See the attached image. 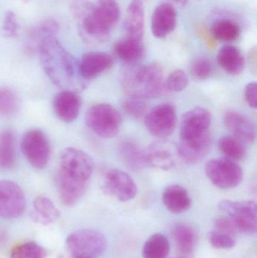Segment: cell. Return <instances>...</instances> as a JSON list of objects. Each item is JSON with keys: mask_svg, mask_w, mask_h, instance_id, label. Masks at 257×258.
<instances>
[{"mask_svg": "<svg viewBox=\"0 0 257 258\" xmlns=\"http://www.w3.org/2000/svg\"><path fill=\"white\" fill-rule=\"evenodd\" d=\"M177 25V12L170 3H161L154 10L151 20L152 35L163 39L174 31Z\"/></svg>", "mask_w": 257, "mask_h": 258, "instance_id": "obj_19", "label": "cell"}, {"mask_svg": "<svg viewBox=\"0 0 257 258\" xmlns=\"http://www.w3.org/2000/svg\"><path fill=\"white\" fill-rule=\"evenodd\" d=\"M211 148L209 132L190 139L181 140L178 147V156L188 164L195 165L202 162Z\"/></svg>", "mask_w": 257, "mask_h": 258, "instance_id": "obj_14", "label": "cell"}, {"mask_svg": "<svg viewBox=\"0 0 257 258\" xmlns=\"http://www.w3.org/2000/svg\"><path fill=\"white\" fill-rule=\"evenodd\" d=\"M59 198L65 206L72 207L85 194L88 182L77 180L58 170L55 177Z\"/></svg>", "mask_w": 257, "mask_h": 258, "instance_id": "obj_15", "label": "cell"}, {"mask_svg": "<svg viewBox=\"0 0 257 258\" xmlns=\"http://www.w3.org/2000/svg\"><path fill=\"white\" fill-rule=\"evenodd\" d=\"M65 245L71 258H99L107 249V240L97 230L81 229L71 233Z\"/></svg>", "mask_w": 257, "mask_h": 258, "instance_id": "obj_3", "label": "cell"}, {"mask_svg": "<svg viewBox=\"0 0 257 258\" xmlns=\"http://www.w3.org/2000/svg\"><path fill=\"white\" fill-rule=\"evenodd\" d=\"M81 107V97L78 92L62 90L53 100V109L58 119L72 122L78 117Z\"/></svg>", "mask_w": 257, "mask_h": 258, "instance_id": "obj_18", "label": "cell"}, {"mask_svg": "<svg viewBox=\"0 0 257 258\" xmlns=\"http://www.w3.org/2000/svg\"><path fill=\"white\" fill-rule=\"evenodd\" d=\"M170 258H193V256L183 255V254H178V255L175 256V257H170Z\"/></svg>", "mask_w": 257, "mask_h": 258, "instance_id": "obj_44", "label": "cell"}, {"mask_svg": "<svg viewBox=\"0 0 257 258\" xmlns=\"http://www.w3.org/2000/svg\"><path fill=\"white\" fill-rule=\"evenodd\" d=\"M145 125L149 133L161 139L170 136L177 125V113L175 107L162 104L152 109L145 116Z\"/></svg>", "mask_w": 257, "mask_h": 258, "instance_id": "obj_10", "label": "cell"}, {"mask_svg": "<svg viewBox=\"0 0 257 258\" xmlns=\"http://www.w3.org/2000/svg\"><path fill=\"white\" fill-rule=\"evenodd\" d=\"M218 207L232 220L238 233H256L257 206L255 202L223 200Z\"/></svg>", "mask_w": 257, "mask_h": 258, "instance_id": "obj_5", "label": "cell"}, {"mask_svg": "<svg viewBox=\"0 0 257 258\" xmlns=\"http://www.w3.org/2000/svg\"><path fill=\"white\" fill-rule=\"evenodd\" d=\"M144 7L140 0H134L127 9L125 29L128 37L141 40L144 31Z\"/></svg>", "mask_w": 257, "mask_h": 258, "instance_id": "obj_21", "label": "cell"}, {"mask_svg": "<svg viewBox=\"0 0 257 258\" xmlns=\"http://www.w3.org/2000/svg\"><path fill=\"white\" fill-rule=\"evenodd\" d=\"M59 170L77 180L88 182L93 173L94 162L82 150L68 147L60 153Z\"/></svg>", "mask_w": 257, "mask_h": 258, "instance_id": "obj_9", "label": "cell"}, {"mask_svg": "<svg viewBox=\"0 0 257 258\" xmlns=\"http://www.w3.org/2000/svg\"><path fill=\"white\" fill-rule=\"evenodd\" d=\"M113 65V59L108 53L102 51H90L83 54L78 62L79 73L83 80H93Z\"/></svg>", "mask_w": 257, "mask_h": 258, "instance_id": "obj_17", "label": "cell"}, {"mask_svg": "<svg viewBox=\"0 0 257 258\" xmlns=\"http://www.w3.org/2000/svg\"><path fill=\"white\" fill-rule=\"evenodd\" d=\"M124 111L133 119H141L147 114L148 106L143 98L130 97L122 104Z\"/></svg>", "mask_w": 257, "mask_h": 258, "instance_id": "obj_36", "label": "cell"}, {"mask_svg": "<svg viewBox=\"0 0 257 258\" xmlns=\"http://www.w3.org/2000/svg\"><path fill=\"white\" fill-rule=\"evenodd\" d=\"M208 178L220 189H231L240 184L243 178L241 167L234 160L220 158L208 161L205 165Z\"/></svg>", "mask_w": 257, "mask_h": 258, "instance_id": "obj_7", "label": "cell"}, {"mask_svg": "<svg viewBox=\"0 0 257 258\" xmlns=\"http://www.w3.org/2000/svg\"><path fill=\"white\" fill-rule=\"evenodd\" d=\"M21 150L29 163L36 169H43L51 157L48 137L42 131L33 129L23 135Z\"/></svg>", "mask_w": 257, "mask_h": 258, "instance_id": "obj_6", "label": "cell"}, {"mask_svg": "<svg viewBox=\"0 0 257 258\" xmlns=\"http://www.w3.org/2000/svg\"><path fill=\"white\" fill-rule=\"evenodd\" d=\"M119 153L124 163L134 171L142 169L147 165L145 150H141L134 141L122 142L119 146Z\"/></svg>", "mask_w": 257, "mask_h": 258, "instance_id": "obj_28", "label": "cell"}, {"mask_svg": "<svg viewBox=\"0 0 257 258\" xmlns=\"http://www.w3.org/2000/svg\"><path fill=\"white\" fill-rule=\"evenodd\" d=\"M162 200L164 206L172 213H184L191 207L192 200L189 192L180 185L167 186L163 192Z\"/></svg>", "mask_w": 257, "mask_h": 258, "instance_id": "obj_22", "label": "cell"}, {"mask_svg": "<svg viewBox=\"0 0 257 258\" xmlns=\"http://www.w3.org/2000/svg\"><path fill=\"white\" fill-rule=\"evenodd\" d=\"M26 207L27 200L21 186L12 180H0V218L17 219L22 216Z\"/></svg>", "mask_w": 257, "mask_h": 258, "instance_id": "obj_8", "label": "cell"}, {"mask_svg": "<svg viewBox=\"0 0 257 258\" xmlns=\"http://www.w3.org/2000/svg\"><path fill=\"white\" fill-rule=\"evenodd\" d=\"M169 1L172 2V3L177 5V6H184L188 3L190 0H169Z\"/></svg>", "mask_w": 257, "mask_h": 258, "instance_id": "obj_43", "label": "cell"}, {"mask_svg": "<svg viewBox=\"0 0 257 258\" xmlns=\"http://www.w3.org/2000/svg\"><path fill=\"white\" fill-rule=\"evenodd\" d=\"M18 99L9 88H0V116L9 117L18 112Z\"/></svg>", "mask_w": 257, "mask_h": 258, "instance_id": "obj_35", "label": "cell"}, {"mask_svg": "<svg viewBox=\"0 0 257 258\" xmlns=\"http://www.w3.org/2000/svg\"><path fill=\"white\" fill-rule=\"evenodd\" d=\"M208 239L213 247L218 249H230L235 245L234 236L214 230L208 233Z\"/></svg>", "mask_w": 257, "mask_h": 258, "instance_id": "obj_37", "label": "cell"}, {"mask_svg": "<svg viewBox=\"0 0 257 258\" xmlns=\"http://www.w3.org/2000/svg\"><path fill=\"white\" fill-rule=\"evenodd\" d=\"M211 33L217 40L222 42H233L239 37L241 29L233 21L220 20L213 24Z\"/></svg>", "mask_w": 257, "mask_h": 258, "instance_id": "obj_32", "label": "cell"}, {"mask_svg": "<svg viewBox=\"0 0 257 258\" xmlns=\"http://www.w3.org/2000/svg\"><path fill=\"white\" fill-rule=\"evenodd\" d=\"M37 51L42 69L54 86L74 92L84 87L85 80L80 75L78 62L56 36L45 39Z\"/></svg>", "mask_w": 257, "mask_h": 258, "instance_id": "obj_1", "label": "cell"}, {"mask_svg": "<svg viewBox=\"0 0 257 258\" xmlns=\"http://www.w3.org/2000/svg\"><path fill=\"white\" fill-rule=\"evenodd\" d=\"M103 191L107 195L125 203L136 197L137 186L128 173L122 170L113 169L107 173Z\"/></svg>", "mask_w": 257, "mask_h": 258, "instance_id": "obj_11", "label": "cell"}, {"mask_svg": "<svg viewBox=\"0 0 257 258\" xmlns=\"http://www.w3.org/2000/svg\"><path fill=\"white\" fill-rule=\"evenodd\" d=\"M225 125L233 137L243 144H251L256 138V128L252 121L244 115L235 111L228 112L224 117Z\"/></svg>", "mask_w": 257, "mask_h": 258, "instance_id": "obj_20", "label": "cell"}, {"mask_svg": "<svg viewBox=\"0 0 257 258\" xmlns=\"http://www.w3.org/2000/svg\"><path fill=\"white\" fill-rule=\"evenodd\" d=\"M170 242L164 235L155 233L145 242L142 251L143 258H167Z\"/></svg>", "mask_w": 257, "mask_h": 258, "instance_id": "obj_29", "label": "cell"}, {"mask_svg": "<svg viewBox=\"0 0 257 258\" xmlns=\"http://www.w3.org/2000/svg\"><path fill=\"white\" fill-rule=\"evenodd\" d=\"M244 97L248 105L252 108L257 107V84L256 83H250L246 86L244 90Z\"/></svg>", "mask_w": 257, "mask_h": 258, "instance_id": "obj_42", "label": "cell"}, {"mask_svg": "<svg viewBox=\"0 0 257 258\" xmlns=\"http://www.w3.org/2000/svg\"><path fill=\"white\" fill-rule=\"evenodd\" d=\"M189 79L184 71L177 70L169 75L166 80V87L172 92H181L188 86Z\"/></svg>", "mask_w": 257, "mask_h": 258, "instance_id": "obj_38", "label": "cell"}, {"mask_svg": "<svg viewBox=\"0 0 257 258\" xmlns=\"http://www.w3.org/2000/svg\"><path fill=\"white\" fill-rule=\"evenodd\" d=\"M18 28L19 24L15 12L12 10L6 11L2 26L3 36L7 38L15 37L18 35Z\"/></svg>", "mask_w": 257, "mask_h": 258, "instance_id": "obj_39", "label": "cell"}, {"mask_svg": "<svg viewBox=\"0 0 257 258\" xmlns=\"http://www.w3.org/2000/svg\"><path fill=\"white\" fill-rule=\"evenodd\" d=\"M85 123L89 129L98 136L112 138L119 133L122 116L110 104H96L88 110Z\"/></svg>", "mask_w": 257, "mask_h": 258, "instance_id": "obj_4", "label": "cell"}, {"mask_svg": "<svg viewBox=\"0 0 257 258\" xmlns=\"http://www.w3.org/2000/svg\"><path fill=\"white\" fill-rule=\"evenodd\" d=\"M60 30L58 22L54 18H47L30 29L27 34L26 47L30 51H38L40 44L48 37L56 36Z\"/></svg>", "mask_w": 257, "mask_h": 258, "instance_id": "obj_23", "label": "cell"}, {"mask_svg": "<svg viewBox=\"0 0 257 258\" xmlns=\"http://www.w3.org/2000/svg\"><path fill=\"white\" fill-rule=\"evenodd\" d=\"M219 65L231 75H239L245 67V59L238 48L232 45H225L217 54Z\"/></svg>", "mask_w": 257, "mask_h": 258, "instance_id": "obj_25", "label": "cell"}, {"mask_svg": "<svg viewBox=\"0 0 257 258\" xmlns=\"http://www.w3.org/2000/svg\"><path fill=\"white\" fill-rule=\"evenodd\" d=\"M114 51L122 61L128 63L139 61L143 58L145 54L144 47L141 40L128 36L115 44Z\"/></svg>", "mask_w": 257, "mask_h": 258, "instance_id": "obj_27", "label": "cell"}, {"mask_svg": "<svg viewBox=\"0 0 257 258\" xmlns=\"http://www.w3.org/2000/svg\"><path fill=\"white\" fill-rule=\"evenodd\" d=\"M145 156L147 165L167 171L175 166L178 156V147L168 141H158L145 150Z\"/></svg>", "mask_w": 257, "mask_h": 258, "instance_id": "obj_16", "label": "cell"}, {"mask_svg": "<svg viewBox=\"0 0 257 258\" xmlns=\"http://www.w3.org/2000/svg\"><path fill=\"white\" fill-rule=\"evenodd\" d=\"M33 212L30 218L34 222L48 225L55 222L60 216V211L48 197L39 196L33 203Z\"/></svg>", "mask_w": 257, "mask_h": 258, "instance_id": "obj_24", "label": "cell"}, {"mask_svg": "<svg viewBox=\"0 0 257 258\" xmlns=\"http://www.w3.org/2000/svg\"><path fill=\"white\" fill-rule=\"evenodd\" d=\"M219 148L228 159L241 160L246 155L244 144L232 136H223L219 140Z\"/></svg>", "mask_w": 257, "mask_h": 258, "instance_id": "obj_33", "label": "cell"}, {"mask_svg": "<svg viewBox=\"0 0 257 258\" xmlns=\"http://www.w3.org/2000/svg\"><path fill=\"white\" fill-rule=\"evenodd\" d=\"M211 123V113L206 109L198 107L188 110L181 119V140L196 138L206 133Z\"/></svg>", "mask_w": 257, "mask_h": 258, "instance_id": "obj_13", "label": "cell"}, {"mask_svg": "<svg viewBox=\"0 0 257 258\" xmlns=\"http://www.w3.org/2000/svg\"><path fill=\"white\" fill-rule=\"evenodd\" d=\"M20 1L24 2V3H26V2L30 1V0H20Z\"/></svg>", "mask_w": 257, "mask_h": 258, "instance_id": "obj_45", "label": "cell"}, {"mask_svg": "<svg viewBox=\"0 0 257 258\" xmlns=\"http://www.w3.org/2000/svg\"><path fill=\"white\" fill-rule=\"evenodd\" d=\"M172 233L178 254L193 256L198 241L196 230L188 224H179L174 227Z\"/></svg>", "mask_w": 257, "mask_h": 258, "instance_id": "obj_26", "label": "cell"}, {"mask_svg": "<svg viewBox=\"0 0 257 258\" xmlns=\"http://www.w3.org/2000/svg\"><path fill=\"white\" fill-rule=\"evenodd\" d=\"M16 162L15 136L12 131L0 133V168L10 169Z\"/></svg>", "mask_w": 257, "mask_h": 258, "instance_id": "obj_30", "label": "cell"}, {"mask_svg": "<svg viewBox=\"0 0 257 258\" xmlns=\"http://www.w3.org/2000/svg\"><path fill=\"white\" fill-rule=\"evenodd\" d=\"M80 37L89 45H101L108 40L111 33L97 13L96 6L94 7L76 21Z\"/></svg>", "mask_w": 257, "mask_h": 258, "instance_id": "obj_12", "label": "cell"}, {"mask_svg": "<svg viewBox=\"0 0 257 258\" xmlns=\"http://www.w3.org/2000/svg\"><path fill=\"white\" fill-rule=\"evenodd\" d=\"M95 6L98 16L112 30L120 18V8L116 0H98Z\"/></svg>", "mask_w": 257, "mask_h": 258, "instance_id": "obj_31", "label": "cell"}, {"mask_svg": "<svg viewBox=\"0 0 257 258\" xmlns=\"http://www.w3.org/2000/svg\"><path fill=\"white\" fill-rule=\"evenodd\" d=\"M46 249L33 241L16 245L10 252V258H46Z\"/></svg>", "mask_w": 257, "mask_h": 258, "instance_id": "obj_34", "label": "cell"}, {"mask_svg": "<svg viewBox=\"0 0 257 258\" xmlns=\"http://www.w3.org/2000/svg\"><path fill=\"white\" fill-rule=\"evenodd\" d=\"M191 73L193 77L198 80H206L212 73V64L205 57L196 59L192 63Z\"/></svg>", "mask_w": 257, "mask_h": 258, "instance_id": "obj_40", "label": "cell"}, {"mask_svg": "<svg viewBox=\"0 0 257 258\" xmlns=\"http://www.w3.org/2000/svg\"><path fill=\"white\" fill-rule=\"evenodd\" d=\"M121 84L130 97L149 98L159 96L164 92V74L158 63L126 68L121 76Z\"/></svg>", "mask_w": 257, "mask_h": 258, "instance_id": "obj_2", "label": "cell"}, {"mask_svg": "<svg viewBox=\"0 0 257 258\" xmlns=\"http://www.w3.org/2000/svg\"><path fill=\"white\" fill-rule=\"evenodd\" d=\"M214 227L217 231L230 236H235L238 233L235 224L228 216L217 218L214 222Z\"/></svg>", "mask_w": 257, "mask_h": 258, "instance_id": "obj_41", "label": "cell"}]
</instances>
